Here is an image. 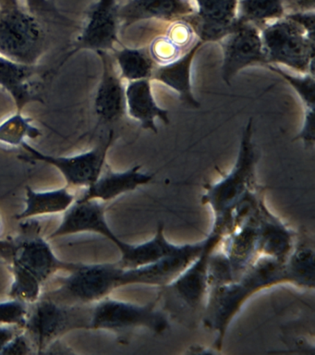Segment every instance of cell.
<instances>
[{
	"mask_svg": "<svg viewBox=\"0 0 315 355\" xmlns=\"http://www.w3.org/2000/svg\"><path fill=\"white\" fill-rule=\"evenodd\" d=\"M284 284V261L260 255L239 279L209 288L201 319L215 334L214 349H222L229 327L251 297Z\"/></svg>",
	"mask_w": 315,
	"mask_h": 355,
	"instance_id": "1",
	"label": "cell"
},
{
	"mask_svg": "<svg viewBox=\"0 0 315 355\" xmlns=\"http://www.w3.org/2000/svg\"><path fill=\"white\" fill-rule=\"evenodd\" d=\"M125 268L118 263H82L66 276L51 277L40 298L68 305H93L124 287Z\"/></svg>",
	"mask_w": 315,
	"mask_h": 355,
	"instance_id": "2",
	"label": "cell"
},
{
	"mask_svg": "<svg viewBox=\"0 0 315 355\" xmlns=\"http://www.w3.org/2000/svg\"><path fill=\"white\" fill-rule=\"evenodd\" d=\"M258 159L253 141V119H251L240 138L233 168L217 182L210 183L204 188L201 202L210 208L214 216L213 227L224 232V223L232 208L249 190L256 187Z\"/></svg>",
	"mask_w": 315,
	"mask_h": 355,
	"instance_id": "3",
	"label": "cell"
},
{
	"mask_svg": "<svg viewBox=\"0 0 315 355\" xmlns=\"http://www.w3.org/2000/svg\"><path fill=\"white\" fill-rule=\"evenodd\" d=\"M170 329L168 313L159 307V296L147 304L121 301L109 296L93 304L89 329L115 333L120 340L136 330L163 334Z\"/></svg>",
	"mask_w": 315,
	"mask_h": 355,
	"instance_id": "4",
	"label": "cell"
},
{
	"mask_svg": "<svg viewBox=\"0 0 315 355\" xmlns=\"http://www.w3.org/2000/svg\"><path fill=\"white\" fill-rule=\"evenodd\" d=\"M93 305H68L40 298L30 304L24 332L35 354H43L67 333L89 329Z\"/></svg>",
	"mask_w": 315,
	"mask_h": 355,
	"instance_id": "5",
	"label": "cell"
},
{
	"mask_svg": "<svg viewBox=\"0 0 315 355\" xmlns=\"http://www.w3.org/2000/svg\"><path fill=\"white\" fill-rule=\"evenodd\" d=\"M0 257L8 266H17L37 277L45 286L59 272H70L79 263L65 262L55 254L38 224L26 223L15 239L0 240Z\"/></svg>",
	"mask_w": 315,
	"mask_h": 355,
	"instance_id": "6",
	"label": "cell"
},
{
	"mask_svg": "<svg viewBox=\"0 0 315 355\" xmlns=\"http://www.w3.org/2000/svg\"><path fill=\"white\" fill-rule=\"evenodd\" d=\"M46 35L37 15L21 6L0 8V57L37 66L45 54Z\"/></svg>",
	"mask_w": 315,
	"mask_h": 355,
	"instance_id": "7",
	"label": "cell"
},
{
	"mask_svg": "<svg viewBox=\"0 0 315 355\" xmlns=\"http://www.w3.org/2000/svg\"><path fill=\"white\" fill-rule=\"evenodd\" d=\"M267 64L289 67L301 74L314 75V36L284 16L260 30Z\"/></svg>",
	"mask_w": 315,
	"mask_h": 355,
	"instance_id": "8",
	"label": "cell"
},
{
	"mask_svg": "<svg viewBox=\"0 0 315 355\" xmlns=\"http://www.w3.org/2000/svg\"><path fill=\"white\" fill-rule=\"evenodd\" d=\"M114 130L106 140L87 152L73 155H51L35 148L27 141L20 146L26 154L20 159L26 162H42L54 166L62 173L69 188L87 189L96 182L107 165V155L113 141Z\"/></svg>",
	"mask_w": 315,
	"mask_h": 355,
	"instance_id": "9",
	"label": "cell"
},
{
	"mask_svg": "<svg viewBox=\"0 0 315 355\" xmlns=\"http://www.w3.org/2000/svg\"><path fill=\"white\" fill-rule=\"evenodd\" d=\"M224 233L219 230L211 229L204 238V249L190 263L181 276L167 287L162 288L160 297L167 304H177V307L188 311L190 315H201L207 293H208V266L210 255L220 244Z\"/></svg>",
	"mask_w": 315,
	"mask_h": 355,
	"instance_id": "10",
	"label": "cell"
},
{
	"mask_svg": "<svg viewBox=\"0 0 315 355\" xmlns=\"http://www.w3.org/2000/svg\"><path fill=\"white\" fill-rule=\"evenodd\" d=\"M116 0H96L85 17L81 32L73 47L59 65L62 68L74 55L81 51L112 52L120 43L118 31L120 21Z\"/></svg>",
	"mask_w": 315,
	"mask_h": 355,
	"instance_id": "11",
	"label": "cell"
},
{
	"mask_svg": "<svg viewBox=\"0 0 315 355\" xmlns=\"http://www.w3.org/2000/svg\"><path fill=\"white\" fill-rule=\"evenodd\" d=\"M219 43L223 52L222 78L226 83H231L248 67L267 65L261 32L253 24L237 21Z\"/></svg>",
	"mask_w": 315,
	"mask_h": 355,
	"instance_id": "12",
	"label": "cell"
},
{
	"mask_svg": "<svg viewBox=\"0 0 315 355\" xmlns=\"http://www.w3.org/2000/svg\"><path fill=\"white\" fill-rule=\"evenodd\" d=\"M79 233H96L114 243L118 250L125 246L109 225L106 216V202L98 200L77 198L64 214L57 229L48 236V240L65 237Z\"/></svg>",
	"mask_w": 315,
	"mask_h": 355,
	"instance_id": "13",
	"label": "cell"
},
{
	"mask_svg": "<svg viewBox=\"0 0 315 355\" xmlns=\"http://www.w3.org/2000/svg\"><path fill=\"white\" fill-rule=\"evenodd\" d=\"M206 241L181 244L172 254L161 258L150 265L134 269H125L124 287L132 285L154 286L165 288L175 282L200 254Z\"/></svg>",
	"mask_w": 315,
	"mask_h": 355,
	"instance_id": "14",
	"label": "cell"
},
{
	"mask_svg": "<svg viewBox=\"0 0 315 355\" xmlns=\"http://www.w3.org/2000/svg\"><path fill=\"white\" fill-rule=\"evenodd\" d=\"M101 61V77L93 97L98 125L114 123L126 113L125 85L110 52H96Z\"/></svg>",
	"mask_w": 315,
	"mask_h": 355,
	"instance_id": "15",
	"label": "cell"
},
{
	"mask_svg": "<svg viewBox=\"0 0 315 355\" xmlns=\"http://www.w3.org/2000/svg\"><path fill=\"white\" fill-rule=\"evenodd\" d=\"M197 8L188 18L199 40L219 42L237 21V0H195Z\"/></svg>",
	"mask_w": 315,
	"mask_h": 355,
	"instance_id": "16",
	"label": "cell"
},
{
	"mask_svg": "<svg viewBox=\"0 0 315 355\" xmlns=\"http://www.w3.org/2000/svg\"><path fill=\"white\" fill-rule=\"evenodd\" d=\"M256 229L259 254L280 261L286 259L298 234L269 209L265 199L260 205Z\"/></svg>",
	"mask_w": 315,
	"mask_h": 355,
	"instance_id": "17",
	"label": "cell"
},
{
	"mask_svg": "<svg viewBox=\"0 0 315 355\" xmlns=\"http://www.w3.org/2000/svg\"><path fill=\"white\" fill-rule=\"evenodd\" d=\"M154 179V174L143 171L142 166L137 165L124 171H113L109 165L90 187L84 189L78 196L79 199L98 200L103 202L112 201L123 194L132 193L142 186L147 185Z\"/></svg>",
	"mask_w": 315,
	"mask_h": 355,
	"instance_id": "18",
	"label": "cell"
},
{
	"mask_svg": "<svg viewBox=\"0 0 315 355\" xmlns=\"http://www.w3.org/2000/svg\"><path fill=\"white\" fill-rule=\"evenodd\" d=\"M195 12L190 0H129L118 8L120 24L124 28L145 19L173 22L188 19Z\"/></svg>",
	"mask_w": 315,
	"mask_h": 355,
	"instance_id": "19",
	"label": "cell"
},
{
	"mask_svg": "<svg viewBox=\"0 0 315 355\" xmlns=\"http://www.w3.org/2000/svg\"><path fill=\"white\" fill-rule=\"evenodd\" d=\"M126 113L139 122L143 129L159 132L156 121L160 119L170 124L168 111L159 107L154 99L152 80L145 79L128 82L125 86Z\"/></svg>",
	"mask_w": 315,
	"mask_h": 355,
	"instance_id": "20",
	"label": "cell"
},
{
	"mask_svg": "<svg viewBox=\"0 0 315 355\" xmlns=\"http://www.w3.org/2000/svg\"><path fill=\"white\" fill-rule=\"evenodd\" d=\"M204 44L199 40L178 60L165 65H156L152 76V80H159L175 91L181 103L189 107H200V103L192 93V66L196 53Z\"/></svg>",
	"mask_w": 315,
	"mask_h": 355,
	"instance_id": "21",
	"label": "cell"
},
{
	"mask_svg": "<svg viewBox=\"0 0 315 355\" xmlns=\"http://www.w3.org/2000/svg\"><path fill=\"white\" fill-rule=\"evenodd\" d=\"M256 221L257 216L253 220L224 235L220 241L219 248L231 263L234 280L239 279L260 257Z\"/></svg>",
	"mask_w": 315,
	"mask_h": 355,
	"instance_id": "22",
	"label": "cell"
},
{
	"mask_svg": "<svg viewBox=\"0 0 315 355\" xmlns=\"http://www.w3.org/2000/svg\"><path fill=\"white\" fill-rule=\"evenodd\" d=\"M37 66H28L0 57V87L15 102L16 111L24 112L27 105L41 101L35 89Z\"/></svg>",
	"mask_w": 315,
	"mask_h": 355,
	"instance_id": "23",
	"label": "cell"
},
{
	"mask_svg": "<svg viewBox=\"0 0 315 355\" xmlns=\"http://www.w3.org/2000/svg\"><path fill=\"white\" fill-rule=\"evenodd\" d=\"M78 198L68 186L49 191H35L27 186L26 207L19 213L17 220H28L39 216L64 214Z\"/></svg>",
	"mask_w": 315,
	"mask_h": 355,
	"instance_id": "24",
	"label": "cell"
},
{
	"mask_svg": "<svg viewBox=\"0 0 315 355\" xmlns=\"http://www.w3.org/2000/svg\"><path fill=\"white\" fill-rule=\"evenodd\" d=\"M179 246L181 244H175L168 240L164 227L159 224L156 234L149 240L136 244L126 243L120 251V259L118 262L125 269L141 268L172 254Z\"/></svg>",
	"mask_w": 315,
	"mask_h": 355,
	"instance_id": "25",
	"label": "cell"
},
{
	"mask_svg": "<svg viewBox=\"0 0 315 355\" xmlns=\"http://www.w3.org/2000/svg\"><path fill=\"white\" fill-rule=\"evenodd\" d=\"M314 243L298 235L294 247L284 260L287 284L303 290H314Z\"/></svg>",
	"mask_w": 315,
	"mask_h": 355,
	"instance_id": "26",
	"label": "cell"
},
{
	"mask_svg": "<svg viewBox=\"0 0 315 355\" xmlns=\"http://www.w3.org/2000/svg\"><path fill=\"white\" fill-rule=\"evenodd\" d=\"M111 54L121 79L127 82L152 80L156 64L152 60L147 49L123 46L120 49H115Z\"/></svg>",
	"mask_w": 315,
	"mask_h": 355,
	"instance_id": "27",
	"label": "cell"
},
{
	"mask_svg": "<svg viewBox=\"0 0 315 355\" xmlns=\"http://www.w3.org/2000/svg\"><path fill=\"white\" fill-rule=\"evenodd\" d=\"M285 15L284 0H237V21L253 24L260 30Z\"/></svg>",
	"mask_w": 315,
	"mask_h": 355,
	"instance_id": "28",
	"label": "cell"
},
{
	"mask_svg": "<svg viewBox=\"0 0 315 355\" xmlns=\"http://www.w3.org/2000/svg\"><path fill=\"white\" fill-rule=\"evenodd\" d=\"M42 135L34 119L16 111L0 123V143L10 146H21L24 141L35 140Z\"/></svg>",
	"mask_w": 315,
	"mask_h": 355,
	"instance_id": "29",
	"label": "cell"
},
{
	"mask_svg": "<svg viewBox=\"0 0 315 355\" xmlns=\"http://www.w3.org/2000/svg\"><path fill=\"white\" fill-rule=\"evenodd\" d=\"M12 275L9 298L20 300L32 304L37 302L42 295L44 284L34 275L17 266H8Z\"/></svg>",
	"mask_w": 315,
	"mask_h": 355,
	"instance_id": "30",
	"label": "cell"
},
{
	"mask_svg": "<svg viewBox=\"0 0 315 355\" xmlns=\"http://www.w3.org/2000/svg\"><path fill=\"white\" fill-rule=\"evenodd\" d=\"M267 68L271 71L276 72L296 92L300 97L301 102L304 107V110H314V99H315V79L314 75L306 73L300 75H292L287 73L280 67L272 65V64H267Z\"/></svg>",
	"mask_w": 315,
	"mask_h": 355,
	"instance_id": "31",
	"label": "cell"
},
{
	"mask_svg": "<svg viewBox=\"0 0 315 355\" xmlns=\"http://www.w3.org/2000/svg\"><path fill=\"white\" fill-rule=\"evenodd\" d=\"M30 304L20 300L10 299L0 302V324H7L24 329Z\"/></svg>",
	"mask_w": 315,
	"mask_h": 355,
	"instance_id": "32",
	"label": "cell"
},
{
	"mask_svg": "<svg viewBox=\"0 0 315 355\" xmlns=\"http://www.w3.org/2000/svg\"><path fill=\"white\" fill-rule=\"evenodd\" d=\"M148 52L156 65L173 62L185 53L165 35L154 38L149 46Z\"/></svg>",
	"mask_w": 315,
	"mask_h": 355,
	"instance_id": "33",
	"label": "cell"
},
{
	"mask_svg": "<svg viewBox=\"0 0 315 355\" xmlns=\"http://www.w3.org/2000/svg\"><path fill=\"white\" fill-rule=\"evenodd\" d=\"M165 35L183 52L192 49L199 41L192 25L187 19L173 21Z\"/></svg>",
	"mask_w": 315,
	"mask_h": 355,
	"instance_id": "34",
	"label": "cell"
},
{
	"mask_svg": "<svg viewBox=\"0 0 315 355\" xmlns=\"http://www.w3.org/2000/svg\"><path fill=\"white\" fill-rule=\"evenodd\" d=\"M35 354L34 346L30 340L28 336L21 330L12 340L5 347L1 354L10 355H26Z\"/></svg>",
	"mask_w": 315,
	"mask_h": 355,
	"instance_id": "35",
	"label": "cell"
},
{
	"mask_svg": "<svg viewBox=\"0 0 315 355\" xmlns=\"http://www.w3.org/2000/svg\"><path fill=\"white\" fill-rule=\"evenodd\" d=\"M304 119L303 128L297 136L298 140L303 141L304 146L307 149L312 148L314 146V110H304Z\"/></svg>",
	"mask_w": 315,
	"mask_h": 355,
	"instance_id": "36",
	"label": "cell"
},
{
	"mask_svg": "<svg viewBox=\"0 0 315 355\" xmlns=\"http://www.w3.org/2000/svg\"><path fill=\"white\" fill-rule=\"evenodd\" d=\"M300 25L306 33L311 36H314L315 13L314 11L309 12H291L285 15Z\"/></svg>",
	"mask_w": 315,
	"mask_h": 355,
	"instance_id": "37",
	"label": "cell"
},
{
	"mask_svg": "<svg viewBox=\"0 0 315 355\" xmlns=\"http://www.w3.org/2000/svg\"><path fill=\"white\" fill-rule=\"evenodd\" d=\"M27 10L38 15V14L57 13V8L49 0H26Z\"/></svg>",
	"mask_w": 315,
	"mask_h": 355,
	"instance_id": "38",
	"label": "cell"
},
{
	"mask_svg": "<svg viewBox=\"0 0 315 355\" xmlns=\"http://www.w3.org/2000/svg\"><path fill=\"white\" fill-rule=\"evenodd\" d=\"M284 5L291 12H309L314 11L315 0H284Z\"/></svg>",
	"mask_w": 315,
	"mask_h": 355,
	"instance_id": "39",
	"label": "cell"
},
{
	"mask_svg": "<svg viewBox=\"0 0 315 355\" xmlns=\"http://www.w3.org/2000/svg\"><path fill=\"white\" fill-rule=\"evenodd\" d=\"M21 330L24 329H20V327L0 324V354H1L5 347L8 345V343Z\"/></svg>",
	"mask_w": 315,
	"mask_h": 355,
	"instance_id": "40",
	"label": "cell"
},
{
	"mask_svg": "<svg viewBox=\"0 0 315 355\" xmlns=\"http://www.w3.org/2000/svg\"><path fill=\"white\" fill-rule=\"evenodd\" d=\"M21 6L19 0H0V8L17 7Z\"/></svg>",
	"mask_w": 315,
	"mask_h": 355,
	"instance_id": "41",
	"label": "cell"
},
{
	"mask_svg": "<svg viewBox=\"0 0 315 355\" xmlns=\"http://www.w3.org/2000/svg\"><path fill=\"white\" fill-rule=\"evenodd\" d=\"M0 229H1V219H0Z\"/></svg>",
	"mask_w": 315,
	"mask_h": 355,
	"instance_id": "42",
	"label": "cell"
}]
</instances>
